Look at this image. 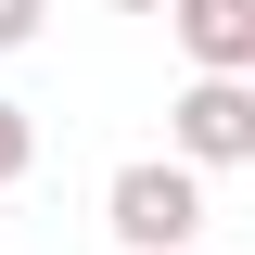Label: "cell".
Here are the masks:
<instances>
[{
  "instance_id": "5",
  "label": "cell",
  "mask_w": 255,
  "mask_h": 255,
  "mask_svg": "<svg viewBox=\"0 0 255 255\" xmlns=\"http://www.w3.org/2000/svg\"><path fill=\"white\" fill-rule=\"evenodd\" d=\"M38 26H51V0H0V51H26Z\"/></svg>"
},
{
  "instance_id": "6",
  "label": "cell",
  "mask_w": 255,
  "mask_h": 255,
  "mask_svg": "<svg viewBox=\"0 0 255 255\" xmlns=\"http://www.w3.org/2000/svg\"><path fill=\"white\" fill-rule=\"evenodd\" d=\"M115 13H179V0H115Z\"/></svg>"
},
{
  "instance_id": "3",
  "label": "cell",
  "mask_w": 255,
  "mask_h": 255,
  "mask_svg": "<svg viewBox=\"0 0 255 255\" xmlns=\"http://www.w3.org/2000/svg\"><path fill=\"white\" fill-rule=\"evenodd\" d=\"M166 26H179L191 77H255V0H179Z\"/></svg>"
},
{
  "instance_id": "1",
  "label": "cell",
  "mask_w": 255,
  "mask_h": 255,
  "mask_svg": "<svg viewBox=\"0 0 255 255\" xmlns=\"http://www.w3.org/2000/svg\"><path fill=\"white\" fill-rule=\"evenodd\" d=\"M102 230H115L128 255H204V179H191L179 153H128L115 179H102Z\"/></svg>"
},
{
  "instance_id": "4",
  "label": "cell",
  "mask_w": 255,
  "mask_h": 255,
  "mask_svg": "<svg viewBox=\"0 0 255 255\" xmlns=\"http://www.w3.org/2000/svg\"><path fill=\"white\" fill-rule=\"evenodd\" d=\"M26 166H38V115L0 102V191H26Z\"/></svg>"
},
{
  "instance_id": "2",
  "label": "cell",
  "mask_w": 255,
  "mask_h": 255,
  "mask_svg": "<svg viewBox=\"0 0 255 255\" xmlns=\"http://www.w3.org/2000/svg\"><path fill=\"white\" fill-rule=\"evenodd\" d=\"M166 153L191 179H217V166H255V77H191L166 102Z\"/></svg>"
}]
</instances>
